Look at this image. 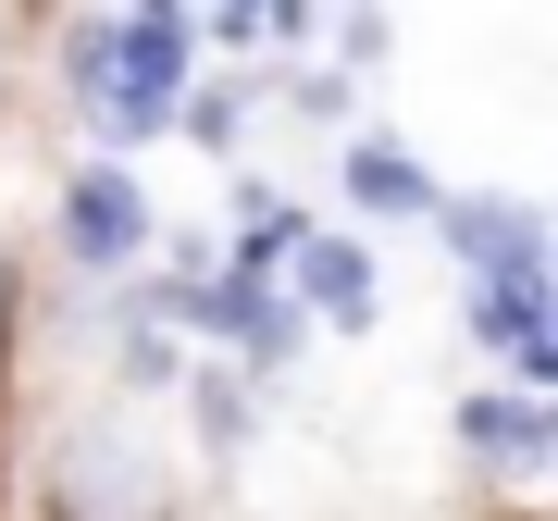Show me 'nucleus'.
Instances as JSON below:
<instances>
[{
	"mask_svg": "<svg viewBox=\"0 0 558 521\" xmlns=\"http://www.w3.org/2000/svg\"><path fill=\"white\" fill-rule=\"evenodd\" d=\"M186 13L174 0H137V13H87L75 25V112L100 124L112 149L161 137V124L186 112Z\"/></svg>",
	"mask_w": 558,
	"mask_h": 521,
	"instance_id": "1",
	"label": "nucleus"
},
{
	"mask_svg": "<svg viewBox=\"0 0 558 521\" xmlns=\"http://www.w3.org/2000/svg\"><path fill=\"white\" fill-rule=\"evenodd\" d=\"M50 223H62V260H75V274H124V260L149 249V199H137L124 161H75L62 199H50Z\"/></svg>",
	"mask_w": 558,
	"mask_h": 521,
	"instance_id": "2",
	"label": "nucleus"
},
{
	"mask_svg": "<svg viewBox=\"0 0 558 521\" xmlns=\"http://www.w3.org/2000/svg\"><path fill=\"white\" fill-rule=\"evenodd\" d=\"M435 223H447V249H459L472 286H546V211L534 199H459Z\"/></svg>",
	"mask_w": 558,
	"mask_h": 521,
	"instance_id": "3",
	"label": "nucleus"
},
{
	"mask_svg": "<svg viewBox=\"0 0 558 521\" xmlns=\"http://www.w3.org/2000/svg\"><path fill=\"white\" fill-rule=\"evenodd\" d=\"M373 249H348V237H299V249H286V274H274V299L286 311H299V323H348V336H360V323H373Z\"/></svg>",
	"mask_w": 558,
	"mask_h": 521,
	"instance_id": "4",
	"label": "nucleus"
},
{
	"mask_svg": "<svg viewBox=\"0 0 558 521\" xmlns=\"http://www.w3.org/2000/svg\"><path fill=\"white\" fill-rule=\"evenodd\" d=\"M50 497L75 509V521H149V509H161L124 435H62V460H50Z\"/></svg>",
	"mask_w": 558,
	"mask_h": 521,
	"instance_id": "5",
	"label": "nucleus"
},
{
	"mask_svg": "<svg viewBox=\"0 0 558 521\" xmlns=\"http://www.w3.org/2000/svg\"><path fill=\"white\" fill-rule=\"evenodd\" d=\"M459 447L497 460V472H546L558 460V410L546 398H472V410H459Z\"/></svg>",
	"mask_w": 558,
	"mask_h": 521,
	"instance_id": "6",
	"label": "nucleus"
},
{
	"mask_svg": "<svg viewBox=\"0 0 558 521\" xmlns=\"http://www.w3.org/2000/svg\"><path fill=\"white\" fill-rule=\"evenodd\" d=\"M348 199L373 211V223H422V211H447V199H435V174H422L398 137H348Z\"/></svg>",
	"mask_w": 558,
	"mask_h": 521,
	"instance_id": "7",
	"label": "nucleus"
},
{
	"mask_svg": "<svg viewBox=\"0 0 558 521\" xmlns=\"http://www.w3.org/2000/svg\"><path fill=\"white\" fill-rule=\"evenodd\" d=\"M236 112H248L236 87H199V100H186L174 124H186V137H199V149H223V137H236Z\"/></svg>",
	"mask_w": 558,
	"mask_h": 521,
	"instance_id": "8",
	"label": "nucleus"
},
{
	"mask_svg": "<svg viewBox=\"0 0 558 521\" xmlns=\"http://www.w3.org/2000/svg\"><path fill=\"white\" fill-rule=\"evenodd\" d=\"M199 435L236 447V385H223V373H199Z\"/></svg>",
	"mask_w": 558,
	"mask_h": 521,
	"instance_id": "9",
	"label": "nucleus"
},
{
	"mask_svg": "<svg viewBox=\"0 0 558 521\" xmlns=\"http://www.w3.org/2000/svg\"><path fill=\"white\" fill-rule=\"evenodd\" d=\"M0 311H13V260H0Z\"/></svg>",
	"mask_w": 558,
	"mask_h": 521,
	"instance_id": "10",
	"label": "nucleus"
}]
</instances>
